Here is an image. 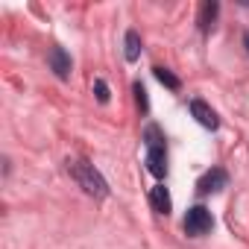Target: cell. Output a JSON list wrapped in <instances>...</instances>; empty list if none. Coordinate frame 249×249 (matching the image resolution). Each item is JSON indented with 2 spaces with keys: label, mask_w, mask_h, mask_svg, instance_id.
Segmentation results:
<instances>
[{
  "label": "cell",
  "mask_w": 249,
  "mask_h": 249,
  "mask_svg": "<svg viewBox=\"0 0 249 249\" xmlns=\"http://www.w3.org/2000/svg\"><path fill=\"white\" fill-rule=\"evenodd\" d=\"M68 170H71V176L79 182V188H82L85 194H91V196H108V185H106V179L94 170V164H88V161H71Z\"/></svg>",
  "instance_id": "6da1fadb"
},
{
  "label": "cell",
  "mask_w": 249,
  "mask_h": 249,
  "mask_svg": "<svg viewBox=\"0 0 249 249\" xmlns=\"http://www.w3.org/2000/svg\"><path fill=\"white\" fill-rule=\"evenodd\" d=\"M185 231L191 234V237H202V234H208L211 231V226H214V220H211V211L205 208V205H194V208H188V214H185Z\"/></svg>",
  "instance_id": "7a4b0ae2"
},
{
  "label": "cell",
  "mask_w": 249,
  "mask_h": 249,
  "mask_svg": "<svg viewBox=\"0 0 249 249\" xmlns=\"http://www.w3.org/2000/svg\"><path fill=\"white\" fill-rule=\"evenodd\" d=\"M226 185H229V176H226V170L214 167V170H208V173H202V176H199V182H196V191H199V194H217V191H223Z\"/></svg>",
  "instance_id": "3957f363"
},
{
  "label": "cell",
  "mask_w": 249,
  "mask_h": 249,
  "mask_svg": "<svg viewBox=\"0 0 249 249\" xmlns=\"http://www.w3.org/2000/svg\"><path fill=\"white\" fill-rule=\"evenodd\" d=\"M191 114L196 117V123H199V126H205V129H217V126H220L217 111H214L205 100H191Z\"/></svg>",
  "instance_id": "277c9868"
},
{
  "label": "cell",
  "mask_w": 249,
  "mask_h": 249,
  "mask_svg": "<svg viewBox=\"0 0 249 249\" xmlns=\"http://www.w3.org/2000/svg\"><path fill=\"white\" fill-rule=\"evenodd\" d=\"M47 65H50V71L59 76V79H71V56L65 53V47H50V53H47Z\"/></svg>",
  "instance_id": "5b68a950"
},
{
  "label": "cell",
  "mask_w": 249,
  "mask_h": 249,
  "mask_svg": "<svg viewBox=\"0 0 249 249\" xmlns=\"http://www.w3.org/2000/svg\"><path fill=\"white\" fill-rule=\"evenodd\" d=\"M147 167H150V173L156 179H164L167 176V153H164V147L147 150Z\"/></svg>",
  "instance_id": "8992f818"
},
{
  "label": "cell",
  "mask_w": 249,
  "mask_h": 249,
  "mask_svg": "<svg viewBox=\"0 0 249 249\" xmlns=\"http://www.w3.org/2000/svg\"><path fill=\"white\" fill-rule=\"evenodd\" d=\"M217 15H220V3H214V0H205V3L199 6V18H196L199 30H202V33H211V27H214Z\"/></svg>",
  "instance_id": "52a82bcc"
},
{
  "label": "cell",
  "mask_w": 249,
  "mask_h": 249,
  "mask_svg": "<svg viewBox=\"0 0 249 249\" xmlns=\"http://www.w3.org/2000/svg\"><path fill=\"white\" fill-rule=\"evenodd\" d=\"M150 205L159 211V214H170V208H173V202H170V194H167V188L164 185H156L153 191H150Z\"/></svg>",
  "instance_id": "ba28073f"
},
{
  "label": "cell",
  "mask_w": 249,
  "mask_h": 249,
  "mask_svg": "<svg viewBox=\"0 0 249 249\" xmlns=\"http://www.w3.org/2000/svg\"><path fill=\"white\" fill-rule=\"evenodd\" d=\"M123 44H126V50H123L126 62H135V59L141 56V36H138L135 30H129V33H126V41H123Z\"/></svg>",
  "instance_id": "9c48e42d"
},
{
  "label": "cell",
  "mask_w": 249,
  "mask_h": 249,
  "mask_svg": "<svg viewBox=\"0 0 249 249\" xmlns=\"http://www.w3.org/2000/svg\"><path fill=\"white\" fill-rule=\"evenodd\" d=\"M153 73H156V79H159L161 85H167L170 91H179V85H182V82H179V76H173L167 68H161V65H159V68H153Z\"/></svg>",
  "instance_id": "30bf717a"
},
{
  "label": "cell",
  "mask_w": 249,
  "mask_h": 249,
  "mask_svg": "<svg viewBox=\"0 0 249 249\" xmlns=\"http://www.w3.org/2000/svg\"><path fill=\"white\" fill-rule=\"evenodd\" d=\"M144 141H147V150H153V147H164V135H161L159 126H153V123L144 129Z\"/></svg>",
  "instance_id": "8fae6325"
},
{
  "label": "cell",
  "mask_w": 249,
  "mask_h": 249,
  "mask_svg": "<svg viewBox=\"0 0 249 249\" xmlns=\"http://www.w3.org/2000/svg\"><path fill=\"white\" fill-rule=\"evenodd\" d=\"M132 91H135V103H138V108H141V111L147 114V111H150V100H147V88H144L141 82H135V85H132Z\"/></svg>",
  "instance_id": "7c38bea8"
},
{
  "label": "cell",
  "mask_w": 249,
  "mask_h": 249,
  "mask_svg": "<svg viewBox=\"0 0 249 249\" xmlns=\"http://www.w3.org/2000/svg\"><path fill=\"white\" fill-rule=\"evenodd\" d=\"M94 94H97V100H100V103H108V85H106L103 79H97V82H94Z\"/></svg>",
  "instance_id": "4fadbf2b"
},
{
  "label": "cell",
  "mask_w": 249,
  "mask_h": 249,
  "mask_svg": "<svg viewBox=\"0 0 249 249\" xmlns=\"http://www.w3.org/2000/svg\"><path fill=\"white\" fill-rule=\"evenodd\" d=\"M243 47H246V53H249V30H246V36H243Z\"/></svg>",
  "instance_id": "5bb4252c"
}]
</instances>
